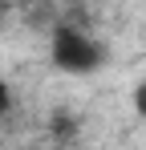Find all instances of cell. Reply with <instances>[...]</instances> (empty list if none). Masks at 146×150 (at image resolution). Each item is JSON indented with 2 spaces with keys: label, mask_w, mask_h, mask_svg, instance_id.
I'll use <instances>...</instances> for the list:
<instances>
[{
  "label": "cell",
  "mask_w": 146,
  "mask_h": 150,
  "mask_svg": "<svg viewBox=\"0 0 146 150\" xmlns=\"http://www.w3.org/2000/svg\"><path fill=\"white\" fill-rule=\"evenodd\" d=\"M49 53H53V65L65 69V73H73V77L94 73L97 65H101V57H106L101 45H97L85 28H77V25H57V28H53Z\"/></svg>",
  "instance_id": "1"
},
{
  "label": "cell",
  "mask_w": 146,
  "mask_h": 150,
  "mask_svg": "<svg viewBox=\"0 0 146 150\" xmlns=\"http://www.w3.org/2000/svg\"><path fill=\"white\" fill-rule=\"evenodd\" d=\"M134 118H146V81L134 85Z\"/></svg>",
  "instance_id": "2"
},
{
  "label": "cell",
  "mask_w": 146,
  "mask_h": 150,
  "mask_svg": "<svg viewBox=\"0 0 146 150\" xmlns=\"http://www.w3.org/2000/svg\"><path fill=\"white\" fill-rule=\"evenodd\" d=\"M8 110H12V89H8V81L0 77V118H4Z\"/></svg>",
  "instance_id": "3"
}]
</instances>
